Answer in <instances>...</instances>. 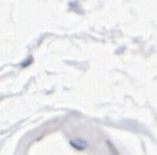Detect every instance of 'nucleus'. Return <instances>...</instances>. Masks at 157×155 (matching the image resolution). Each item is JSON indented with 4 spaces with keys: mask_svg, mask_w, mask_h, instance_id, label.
<instances>
[{
    "mask_svg": "<svg viewBox=\"0 0 157 155\" xmlns=\"http://www.w3.org/2000/svg\"><path fill=\"white\" fill-rule=\"evenodd\" d=\"M106 144H107V147H109V150L111 151V155H119V153H118V150H117L115 147H114V146H113V144H111L110 141H107Z\"/></svg>",
    "mask_w": 157,
    "mask_h": 155,
    "instance_id": "f257e3e1",
    "label": "nucleus"
}]
</instances>
